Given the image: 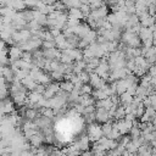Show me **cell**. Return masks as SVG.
I'll return each mask as SVG.
<instances>
[{
    "label": "cell",
    "mask_w": 156,
    "mask_h": 156,
    "mask_svg": "<svg viewBox=\"0 0 156 156\" xmlns=\"http://www.w3.org/2000/svg\"><path fill=\"white\" fill-rule=\"evenodd\" d=\"M102 127L98 126V124H91L88 129V138L91 140H99L102 135Z\"/></svg>",
    "instance_id": "6da1fadb"
},
{
    "label": "cell",
    "mask_w": 156,
    "mask_h": 156,
    "mask_svg": "<svg viewBox=\"0 0 156 156\" xmlns=\"http://www.w3.org/2000/svg\"><path fill=\"white\" fill-rule=\"evenodd\" d=\"M60 89H61V87H60L57 83H50V84L48 85V88L45 89L44 98H46V99H51L52 96H55V95L58 93Z\"/></svg>",
    "instance_id": "7a4b0ae2"
},
{
    "label": "cell",
    "mask_w": 156,
    "mask_h": 156,
    "mask_svg": "<svg viewBox=\"0 0 156 156\" xmlns=\"http://www.w3.org/2000/svg\"><path fill=\"white\" fill-rule=\"evenodd\" d=\"M22 55H23V52L21 51V49H20V48L13 46V48L9 49V58L11 60V62H13V61H17V60L22 58Z\"/></svg>",
    "instance_id": "3957f363"
},
{
    "label": "cell",
    "mask_w": 156,
    "mask_h": 156,
    "mask_svg": "<svg viewBox=\"0 0 156 156\" xmlns=\"http://www.w3.org/2000/svg\"><path fill=\"white\" fill-rule=\"evenodd\" d=\"M110 116H111L110 112L107 110H105V108H98V111L95 113V117H96V119L99 122H107Z\"/></svg>",
    "instance_id": "277c9868"
},
{
    "label": "cell",
    "mask_w": 156,
    "mask_h": 156,
    "mask_svg": "<svg viewBox=\"0 0 156 156\" xmlns=\"http://www.w3.org/2000/svg\"><path fill=\"white\" fill-rule=\"evenodd\" d=\"M82 17H84V15L80 11V9H69V11H68V18L69 20L79 21Z\"/></svg>",
    "instance_id": "5b68a950"
},
{
    "label": "cell",
    "mask_w": 156,
    "mask_h": 156,
    "mask_svg": "<svg viewBox=\"0 0 156 156\" xmlns=\"http://www.w3.org/2000/svg\"><path fill=\"white\" fill-rule=\"evenodd\" d=\"M66 7L69 9H80V6L83 5V0H61Z\"/></svg>",
    "instance_id": "8992f818"
},
{
    "label": "cell",
    "mask_w": 156,
    "mask_h": 156,
    "mask_svg": "<svg viewBox=\"0 0 156 156\" xmlns=\"http://www.w3.org/2000/svg\"><path fill=\"white\" fill-rule=\"evenodd\" d=\"M139 37L143 39V41H146V40L154 38L151 29H150V28H145V27H143V28L140 29V32H139Z\"/></svg>",
    "instance_id": "52a82bcc"
},
{
    "label": "cell",
    "mask_w": 156,
    "mask_h": 156,
    "mask_svg": "<svg viewBox=\"0 0 156 156\" xmlns=\"http://www.w3.org/2000/svg\"><path fill=\"white\" fill-rule=\"evenodd\" d=\"M133 95H130L129 93H124V94H122L121 95V102L124 105V107L126 106H128V105H130L132 102H133Z\"/></svg>",
    "instance_id": "ba28073f"
},
{
    "label": "cell",
    "mask_w": 156,
    "mask_h": 156,
    "mask_svg": "<svg viewBox=\"0 0 156 156\" xmlns=\"http://www.w3.org/2000/svg\"><path fill=\"white\" fill-rule=\"evenodd\" d=\"M61 89L65 91V93H72L73 89H74V84L69 80V82H63L62 84H60Z\"/></svg>",
    "instance_id": "9c48e42d"
},
{
    "label": "cell",
    "mask_w": 156,
    "mask_h": 156,
    "mask_svg": "<svg viewBox=\"0 0 156 156\" xmlns=\"http://www.w3.org/2000/svg\"><path fill=\"white\" fill-rule=\"evenodd\" d=\"M2 76H4V78L5 79H9V80H12V77H13V72H12V69L9 67H2Z\"/></svg>",
    "instance_id": "30bf717a"
},
{
    "label": "cell",
    "mask_w": 156,
    "mask_h": 156,
    "mask_svg": "<svg viewBox=\"0 0 156 156\" xmlns=\"http://www.w3.org/2000/svg\"><path fill=\"white\" fill-rule=\"evenodd\" d=\"M29 139H30V143H32V144H34V145H39V144H40V141H41V138H40V135H39V134H34V135L29 136Z\"/></svg>",
    "instance_id": "8fae6325"
},
{
    "label": "cell",
    "mask_w": 156,
    "mask_h": 156,
    "mask_svg": "<svg viewBox=\"0 0 156 156\" xmlns=\"http://www.w3.org/2000/svg\"><path fill=\"white\" fill-rule=\"evenodd\" d=\"M35 116H37V111H35V110H33V108H28V110L26 111V117H28L29 119L34 118Z\"/></svg>",
    "instance_id": "7c38bea8"
},
{
    "label": "cell",
    "mask_w": 156,
    "mask_h": 156,
    "mask_svg": "<svg viewBox=\"0 0 156 156\" xmlns=\"http://www.w3.org/2000/svg\"><path fill=\"white\" fill-rule=\"evenodd\" d=\"M22 60L26 61V62H30V60H32V55L28 54V52H23V55H22Z\"/></svg>",
    "instance_id": "4fadbf2b"
}]
</instances>
